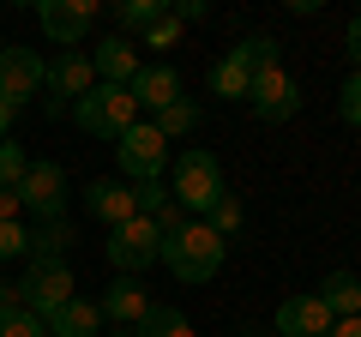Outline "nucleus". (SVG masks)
<instances>
[{"label": "nucleus", "mask_w": 361, "mask_h": 337, "mask_svg": "<svg viewBox=\"0 0 361 337\" xmlns=\"http://www.w3.org/2000/svg\"><path fill=\"white\" fill-rule=\"evenodd\" d=\"M157 259H163L180 283H211V277L223 271V259H229V241H223V235H211L205 223L193 217L180 235H169V241H163V253H157Z\"/></svg>", "instance_id": "nucleus-1"}, {"label": "nucleus", "mask_w": 361, "mask_h": 337, "mask_svg": "<svg viewBox=\"0 0 361 337\" xmlns=\"http://www.w3.org/2000/svg\"><path fill=\"white\" fill-rule=\"evenodd\" d=\"M223 193H229V187H223V163L205 151V145H193V151H180V157H175V175H169V199H175L187 217H205V211L217 205Z\"/></svg>", "instance_id": "nucleus-2"}, {"label": "nucleus", "mask_w": 361, "mask_h": 337, "mask_svg": "<svg viewBox=\"0 0 361 337\" xmlns=\"http://www.w3.org/2000/svg\"><path fill=\"white\" fill-rule=\"evenodd\" d=\"M73 121H78V133H90V139H121L127 127H139V103H133L127 85H90V91L73 103Z\"/></svg>", "instance_id": "nucleus-3"}, {"label": "nucleus", "mask_w": 361, "mask_h": 337, "mask_svg": "<svg viewBox=\"0 0 361 337\" xmlns=\"http://www.w3.org/2000/svg\"><path fill=\"white\" fill-rule=\"evenodd\" d=\"M73 271H66V259H30L25 265V277L13 283V295H18V307H30L37 319H49V313H61L66 301H73Z\"/></svg>", "instance_id": "nucleus-4"}, {"label": "nucleus", "mask_w": 361, "mask_h": 337, "mask_svg": "<svg viewBox=\"0 0 361 337\" xmlns=\"http://www.w3.org/2000/svg\"><path fill=\"white\" fill-rule=\"evenodd\" d=\"M115 163H121V181H163L169 168V139L151 127V121H139V127H127L115 139Z\"/></svg>", "instance_id": "nucleus-5"}, {"label": "nucleus", "mask_w": 361, "mask_h": 337, "mask_svg": "<svg viewBox=\"0 0 361 337\" xmlns=\"http://www.w3.org/2000/svg\"><path fill=\"white\" fill-rule=\"evenodd\" d=\"M157 253H163L157 217H127L121 229H109V265H115V277H139L145 265H157Z\"/></svg>", "instance_id": "nucleus-6"}, {"label": "nucleus", "mask_w": 361, "mask_h": 337, "mask_svg": "<svg viewBox=\"0 0 361 337\" xmlns=\"http://www.w3.org/2000/svg\"><path fill=\"white\" fill-rule=\"evenodd\" d=\"M42 78H49V61H42L37 49H18V42H6L0 49V109H25L30 97H42Z\"/></svg>", "instance_id": "nucleus-7"}, {"label": "nucleus", "mask_w": 361, "mask_h": 337, "mask_svg": "<svg viewBox=\"0 0 361 337\" xmlns=\"http://www.w3.org/2000/svg\"><path fill=\"white\" fill-rule=\"evenodd\" d=\"M97 85V73H90V54H78V49H66V54H54L49 61V78H42V91H49V103H42V115L49 121H61L66 109L78 103V97Z\"/></svg>", "instance_id": "nucleus-8"}, {"label": "nucleus", "mask_w": 361, "mask_h": 337, "mask_svg": "<svg viewBox=\"0 0 361 337\" xmlns=\"http://www.w3.org/2000/svg\"><path fill=\"white\" fill-rule=\"evenodd\" d=\"M37 25H42V37L66 54V49H78V42L90 37V25H97V0H37Z\"/></svg>", "instance_id": "nucleus-9"}, {"label": "nucleus", "mask_w": 361, "mask_h": 337, "mask_svg": "<svg viewBox=\"0 0 361 337\" xmlns=\"http://www.w3.org/2000/svg\"><path fill=\"white\" fill-rule=\"evenodd\" d=\"M247 103H253V115L265 121V127H283V121L301 115V85L283 66H271V73H259L253 85H247Z\"/></svg>", "instance_id": "nucleus-10"}, {"label": "nucleus", "mask_w": 361, "mask_h": 337, "mask_svg": "<svg viewBox=\"0 0 361 337\" xmlns=\"http://www.w3.org/2000/svg\"><path fill=\"white\" fill-rule=\"evenodd\" d=\"M18 205H25L37 223L66 217V168L61 163H30L25 181H18Z\"/></svg>", "instance_id": "nucleus-11"}, {"label": "nucleus", "mask_w": 361, "mask_h": 337, "mask_svg": "<svg viewBox=\"0 0 361 337\" xmlns=\"http://www.w3.org/2000/svg\"><path fill=\"white\" fill-rule=\"evenodd\" d=\"M85 211L97 223H103V229H121V223L127 217H139V193H133V181H90L85 187Z\"/></svg>", "instance_id": "nucleus-12"}, {"label": "nucleus", "mask_w": 361, "mask_h": 337, "mask_svg": "<svg viewBox=\"0 0 361 337\" xmlns=\"http://www.w3.org/2000/svg\"><path fill=\"white\" fill-rule=\"evenodd\" d=\"M127 91H133V103H139V109H151V115H157V109L180 103V73H175L169 61H145L139 73H133Z\"/></svg>", "instance_id": "nucleus-13"}, {"label": "nucleus", "mask_w": 361, "mask_h": 337, "mask_svg": "<svg viewBox=\"0 0 361 337\" xmlns=\"http://www.w3.org/2000/svg\"><path fill=\"white\" fill-rule=\"evenodd\" d=\"M139 42L127 37H103L97 49H90V73H97V85H133V73H139Z\"/></svg>", "instance_id": "nucleus-14"}, {"label": "nucleus", "mask_w": 361, "mask_h": 337, "mask_svg": "<svg viewBox=\"0 0 361 337\" xmlns=\"http://www.w3.org/2000/svg\"><path fill=\"white\" fill-rule=\"evenodd\" d=\"M103 319L109 325H121V331H133V325L145 319V307H151V295H145V283L139 277H109V289H103Z\"/></svg>", "instance_id": "nucleus-15"}, {"label": "nucleus", "mask_w": 361, "mask_h": 337, "mask_svg": "<svg viewBox=\"0 0 361 337\" xmlns=\"http://www.w3.org/2000/svg\"><path fill=\"white\" fill-rule=\"evenodd\" d=\"M331 313L319 307V295H289L277 301V337H325Z\"/></svg>", "instance_id": "nucleus-16"}, {"label": "nucleus", "mask_w": 361, "mask_h": 337, "mask_svg": "<svg viewBox=\"0 0 361 337\" xmlns=\"http://www.w3.org/2000/svg\"><path fill=\"white\" fill-rule=\"evenodd\" d=\"M42 331H49V337H103V307L85 301V295H73L61 313L42 319Z\"/></svg>", "instance_id": "nucleus-17"}, {"label": "nucleus", "mask_w": 361, "mask_h": 337, "mask_svg": "<svg viewBox=\"0 0 361 337\" xmlns=\"http://www.w3.org/2000/svg\"><path fill=\"white\" fill-rule=\"evenodd\" d=\"M313 295H319V307L331 313V319H355V313H361V277L355 271H331Z\"/></svg>", "instance_id": "nucleus-18"}, {"label": "nucleus", "mask_w": 361, "mask_h": 337, "mask_svg": "<svg viewBox=\"0 0 361 337\" xmlns=\"http://www.w3.org/2000/svg\"><path fill=\"white\" fill-rule=\"evenodd\" d=\"M133 337H193V319L180 307H163V301H151L145 307V319L133 325Z\"/></svg>", "instance_id": "nucleus-19"}, {"label": "nucleus", "mask_w": 361, "mask_h": 337, "mask_svg": "<svg viewBox=\"0 0 361 337\" xmlns=\"http://www.w3.org/2000/svg\"><path fill=\"white\" fill-rule=\"evenodd\" d=\"M229 61H241L247 73L259 78V73H271V66H283V49H277V37H241L229 49Z\"/></svg>", "instance_id": "nucleus-20"}, {"label": "nucleus", "mask_w": 361, "mask_h": 337, "mask_svg": "<svg viewBox=\"0 0 361 337\" xmlns=\"http://www.w3.org/2000/svg\"><path fill=\"white\" fill-rule=\"evenodd\" d=\"M73 241H78V235H73L66 217L37 223V229H30V259H66V247H73Z\"/></svg>", "instance_id": "nucleus-21"}, {"label": "nucleus", "mask_w": 361, "mask_h": 337, "mask_svg": "<svg viewBox=\"0 0 361 337\" xmlns=\"http://www.w3.org/2000/svg\"><path fill=\"white\" fill-rule=\"evenodd\" d=\"M157 18H169V0H121V6H115V25L127 30V42H133V30L145 37Z\"/></svg>", "instance_id": "nucleus-22"}, {"label": "nucleus", "mask_w": 361, "mask_h": 337, "mask_svg": "<svg viewBox=\"0 0 361 337\" xmlns=\"http://www.w3.org/2000/svg\"><path fill=\"white\" fill-rule=\"evenodd\" d=\"M247 85H253V73H247L241 61H229V54H223V61L211 66V97H229V103H247Z\"/></svg>", "instance_id": "nucleus-23"}, {"label": "nucleus", "mask_w": 361, "mask_h": 337, "mask_svg": "<svg viewBox=\"0 0 361 337\" xmlns=\"http://www.w3.org/2000/svg\"><path fill=\"white\" fill-rule=\"evenodd\" d=\"M151 127L163 133V139H187V133L199 127V103H193V97H180V103L157 109V115H151Z\"/></svg>", "instance_id": "nucleus-24"}, {"label": "nucleus", "mask_w": 361, "mask_h": 337, "mask_svg": "<svg viewBox=\"0 0 361 337\" xmlns=\"http://www.w3.org/2000/svg\"><path fill=\"white\" fill-rule=\"evenodd\" d=\"M199 223H205L211 235H223V241H229V235L241 229V199H235V193H223V199H217V205H211Z\"/></svg>", "instance_id": "nucleus-25"}, {"label": "nucleus", "mask_w": 361, "mask_h": 337, "mask_svg": "<svg viewBox=\"0 0 361 337\" xmlns=\"http://www.w3.org/2000/svg\"><path fill=\"white\" fill-rule=\"evenodd\" d=\"M25 168H30L25 145H18V139H0V187H13V193H18V181H25Z\"/></svg>", "instance_id": "nucleus-26"}, {"label": "nucleus", "mask_w": 361, "mask_h": 337, "mask_svg": "<svg viewBox=\"0 0 361 337\" xmlns=\"http://www.w3.org/2000/svg\"><path fill=\"white\" fill-rule=\"evenodd\" d=\"M0 337H49V331H42V319L30 307H18V301H13V307L0 313Z\"/></svg>", "instance_id": "nucleus-27"}, {"label": "nucleus", "mask_w": 361, "mask_h": 337, "mask_svg": "<svg viewBox=\"0 0 361 337\" xmlns=\"http://www.w3.org/2000/svg\"><path fill=\"white\" fill-rule=\"evenodd\" d=\"M337 115H343L349 127H361V66H349L343 91H337Z\"/></svg>", "instance_id": "nucleus-28"}, {"label": "nucleus", "mask_w": 361, "mask_h": 337, "mask_svg": "<svg viewBox=\"0 0 361 337\" xmlns=\"http://www.w3.org/2000/svg\"><path fill=\"white\" fill-rule=\"evenodd\" d=\"M0 259H30V229L25 223H0Z\"/></svg>", "instance_id": "nucleus-29"}, {"label": "nucleus", "mask_w": 361, "mask_h": 337, "mask_svg": "<svg viewBox=\"0 0 361 337\" xmlns=\"http://www.w3.org/2000/svg\"><path fill=\"white\" fill-rule=\"evenodd\" d=\"M133 193H139V217H157V211L169 205V187L163 181H139Z\"/></svg>", "instance_id": "nucleus-30"}, {"label": "nucleus", "mask_w": 361, "mask_h": 337, "mask_svg": "<svg viewBox=\"0 0 361 337\" xmlns=\"http://www.w3.org/2000/svg\"><path fill=\"white\" fill-rule=\"evenodd\" d=\"M175 37H180V25H175V18H157V25L139 37V49H169Z\"/></svg>", "instance_id": "nucleus-31"}, {"label": "nucleus", "mask_w": 361, "mask_h": 337, "mask_svg": "<svg viewBox=\"0 0 361 337\" xmlns=\"http://www.w3.org/2000/svg\"><path fill=\"white\" fill-rule=\"evenodd\" d=\"M343 49H349V61H355V66H361V13H355V18H349V30H343Z\"/></svg>", "instance_id": "nucleus-32"}, {"label": "nucleus", "mask_w": 361, "mask_h": 337, "mask_svg": "<svg viewBox=\"0 0 361 337\" xmlns=\"http://www.w3.org/2000/svg\"><path fill=\"white\" fill-rule=\"evenodd\" d=\"M18 211H25L18 193H13V187H0V223H18Z\"/></svg>", "instance_id": "nucleus-33"}, {"label": "nucleus", "mask_w": 361, "mask_h": 337, "mask_svg": "<svg viewBox=\"0 0 361 337\" xmlns=\"http://www.w3.org/2000/svg\"><path fill=\"white\" fill-rule=\"evenodd\" d=\"M325 337H361V319H331V331Z\"/></svg>", "instance_id": "nucleus-34"}, {"label": "nucleus", "mask_w": 361, "mask_h": 337, "mask_svg": "<svg viewBox=\"0 0 361 337\" xmlns=\"http://www.w3.org/2000/svg\"><path fill=\"white\" fill-rule=\"evenodd\" d=\"M13 121H18L13 109H0V139H13Z\"/></svg>", "instance_id": "nucleus-35"}, {"label": "nucleus", "mask_w": 361, "mask_h": 337, "mask_svg": "<svg viewBox=\"0 0 361 337\" xmlns=\"http://www.w3.org/2000/svg\"><path fill=\"white\" fill-rule=\"evenodd\" d=\"M13 301H18V295H13V283H6V277H0V313L13 307Z\"/></svg>", "instance_id": "nucleus-36"}, {"label": "nucleus", "mask_w": 361, "mask_h": 337, "mask_svg": "<svg viewBox=\"0 0 361 337\" xmlns=\"http://www.w3.org/2000/svg\"><path fill=\"white\" fill-rule=\"evenodd\" d=\"M109 337H133V331H121V325H109Z\"/></svg>", "instance_id": "nucleus-37"}, {"label": "nucleus", "mask_w": 361, "mask_h": 337, "mask_svg": "<svg viewBox=\"0 0 361 337\" xmlns=\"http://www.w3.org/2000/svg\"><path fill=\"white\" fill-rule=\"evenodd\" d=\"M0 49H6V42H0Z\"/></svg>", "instance_id": "nucleus-38"}, {"label": "nucleus", "mask_w": 361, "mask_h": 337, "mask_svg": "<svg viewBox=\"0 0 361 337\" xmlns=\"http://www.w3.org/2000/svg\"><path fill=\"white\" fill-rule=\"evenodd\" d=\"M355 319H361V313H355Z\"/></svg>", "instance_id": "nucleus-39"}, {"label": "nucleus", "mask_w": 361, "mask_h": 337, "mask_svg": "<svg viewBox=\"0 0 361 337\" xmlns=\"http://www.w3.org/2000/svg\"><path fill=\"white\" fill-rule=\"evenodd\" d=\"M247 337H253V331H247Z\"/></svg>", "instance_id": "nucleus-40"}]
</instances>
